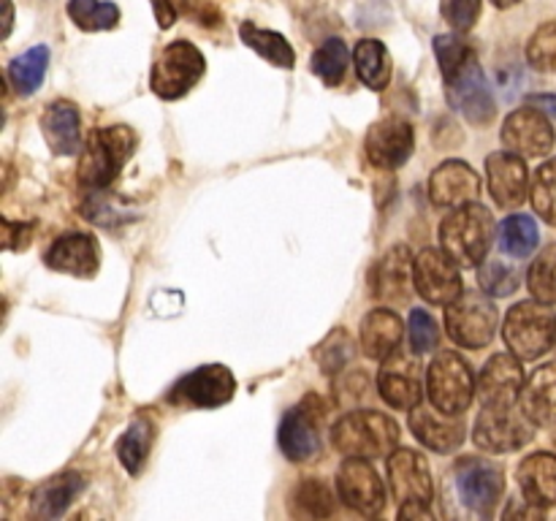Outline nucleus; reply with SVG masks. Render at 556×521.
<instances>
[{
    "instance_id": "c03bdc74",
    "label": "nucleus",
    "mask_w": 556,
    "mask_h": 521,
    "mask_svg": "<svg viewBox=\"0 0 556 521\" xmlns=\"http://www.w3.org/2000/svg\"><path fill=\"white\" fill-rule=\"evenodd\" d=\"M407 336H410L413 351L427 353V351H434V345H438L440 329L427 309L416 307L410 313V329H407Z\"/></svg>"
},
{
    "instance_id": "a18cd8bd",
    "label": "nucleus",
    "mask_w": 556,
    "mask_h": 521,
    "mask_svg": "<svg viewBox=\"0 0 556 521\" xmlns=\"http://www.w3.org/2000/svg\"><path fill=\"white\" fill-rule=\"evenodd\" d=\"M440 14L456 33H467L481 16V0H440Z\"/></svg>"
},
{
    "instance_id": "9b49d317",
    "label": "nucleus",
    "mask_w": 556,
    "mask_h": 521,
    "mask_svg": "<svg viewBox=\"0 0 556 521\" xmlns=\"http://www.w3.org/2000/svg\"><path fill=\"white\" fill-rule=\"evenodd\" d=\"M413 266H416V260L405 244L391 247L369 271V288H372L375 302L394 304V307L410 304L413 288H416Z\"/></svg>"
},
{
    "instance_id": "b1692460",
    "label": "nucleus",
    "mask_w": 556,
    "mask_h": 521,
    "mask_svg": "<svg viewBox=\"0 0 556 521\" xmlns=\"http://www.w3.org/2000/svg\"><path fill=\"white\" fill-rule=\"evenodd\" d=\"M438 412L416 407V412H410V429L418 443L427 445L429 450L451 454L465 443V423H462V418L445 416V412L438 416Z\"/></svg>"
},
{
    "instance_id": "423d86ee",
    "label": "nucleus",
    "mask_w": 556,
    "mask_h": 521,
    "mask_svg": "<svg viewBox=\"0 0 556 521\" xmlns=\"http://www.w3.org/2000/svg\"><path fill=\"white\" fill-rule=\"evenodd\" d=\"M206 60L201 49H195L190 41H174L157 54L155 65H152L150 85L152 92L163 101H177V98L188 96L199 79L204 76Z\"/></svg>"
},
{
    "instance_id": "603ef678",
    "label": "nucleus",
    "mask_w": 556,
    "mask_h": 521,
    "mask_svg": "<svg viewBox=\"0 0 556 521\" xmlns=\"http://www.w3.org/2000/svg\"><path fill=\"white\" fill-rule=\"evenodd\" d=\"M554 445H556V434H554Z\"/></svg>"
},
{
    "instance_id": "6e6552de",
    "label": "nucleus",
    "mask_w": 556,
    "mask_h": 521,
    "mask_svg": "<svg viewBox=\"0 0 556 521\" xmlns=\"http://www.w3.org/2000/svg\"><path fill=\"white\" fill-rule=\"evenodd\" d=\"M454 486L467 510L492 513L505 488L503 467L483 456H465L454 467Z\"/></svg>"
},
{
    "instance_id": "f03ea898",
    "label": "nucleus",
    "mask_w": 556,
    "mask_h": 521,
    "mask_svg": "<svg viewBox=\"0 0 556 521\" xmlns=\"http://www.w3.org/2000/svg\"><path fill=\"white\" fill-rule=\"evenodd\" d=\"M331 443L340 454L358 459H383L400 443V427L378 410H356L342 416L331 429Z\"/></svg>"
},
{
    "instance_id": "a878e982",
    "label": "nucleus",
    "mask_w": 556,
    "mask_h": 521,
    "mask_svg": "<svg viewBox=\"0 0 556 521\" xmlns=\"http://www.w3.org/2000/svg\"><path fill=\"white\" fill-rule=\"evenodd\" d=\"M519 486L525 499L535 508H552L556 505V456L532 454L519 465Z\"/></svg>"
},
{
    "instance_id": "de8ad7c7",
    "label": "nucleus",
    "mask_w": 556,
    "mask_h": 521,
    "mask_svg": "<svg viewBox=\"0 0 556 521\" xmlns=\"http://www.w3.org/2000/svg\"><path fill=\"white\" fill-rule=\"evenodd\" d=\"M30 242V226H22V223L5 220V247L9 250H25Z\"/></svg>"
},
{
    "instance_id": "7c9ffc66",
    "label": "nucleus",
    "mask_w": 556,
    "mask_h": 521,
    "mask_svg": "<svg viewBox=\"0 0 556 521\" xmlns=\"http://www.w3.org/2000/svg\"><path fill=\"white\" fill-rule=\"evenodd\" d=\"M239 36H242V41L248 43L253 52H258L261 58L269 60L277 68H293V63H296V54H293L291 43H288L280 33L264 30V27H255L253 22H244V25L239 27Z\"/></svg>"
},
{
    "instance_id": "9d476101",
    "label": "nucleus",
    "mask_w": 556,
    "mask_h": 521,
    "mask_svg": "<svg viewBox=\"0 0 556 521\" xmlns=\"http://www.w3.org/2000/svg\"><path fill=\"white\" fill-rule=\"evenodd\" d=\"M233 391H237V380L231 369L223 364H206L179 378L168 394V402L185 407H220L231 402Z\"/></svg>"
},
{
    "instance_id": "dca6fc26",
    "label": "nucleus",
    "mask_w": 556,
    "mask_h": 521,
    "mask_svg": "<svg viewBox=\"0 0 556 521\" xmlns=\"http://www.w3.org/2000/svg\"><path fill=\"white\" fill-rule=\"evenodd\" d=\"M503 144L521 157H541L552 152L554 128L541 109L530 106L516 109L503 123Z\"/></svg>"
},
{
    "instance_id": "ddd939ff",
    "label": "nucleus",
    "mask_w": 556,
    "mask_h": 521,
    "mask_svg": "<svg viewBox=\"0 0 556 521\" xmlns=\"http://www.w3.org/2000/svg\"><path fill=\"white\" fill-rule=\"evenodd\" d=\"M416 291L432 304H451L462 296V275L445 250L427 247L416 255Z\"/></svg>"
},
{
    "instance_id": "1a4fd4ad",
    "label": "nucleus",
    "mask_w": 556,
    "mask_h": 521,
    "mask_svg": "<svg viewBox=\"0 0 556 521\" xmlns=\"http://www.w3.org/2000/svg\"><path fill=\"white\" fill-rule=\"evenodd\" d=\"M535 437L532 434V421L527 412H516L514 405H483L481 416L476 421V440L478 448L489 450V454H508V450H519Z\"/></svg>"
},
{
    "instance_id": "f257e3e1",
    "label": "nucleus",
    "mask_w": 556,
    "mask_h": 521,
    "mask_svg": "<svg viewBox=\"0 0 556 521\" xmlns=\"http://www.w3.org/2000/svg\"><path fill=\"white\" fill-rule=\"evenodd\" d=\"M494 233H497V226H494L492 212L478 201H470L465 206H456L445 217L440 226V242L459 266H478L486 258Z\"/></svg>"
},
{
    "instance_id": "a211bd4d",
    "label": "nucleus",
    "mask_w": 556,
    "mask_h": 521,
    "mask_svg": "<svg viewBox=\"0 0 556 521\" xmlns=\"http://www.w3.org/2000/svg\"><path fill=\"white\" fill-rule=\"evenodd\" d=\"M413 147H416L413 125L400 117L375 123L369 128L367 139H364V150H367L369 163L378 168H400L413 155Z\"/></svg>"
},
{
    "instance_id": "09e8293b",
    "label": "nucleus",
    "mask_w": 556,
    "mask_h": 521,
    "mask_svg": "<svg viewBox=\"0 0 556 521\" xmlns=\"http://www.w3.org/2000/svg\"><path fill=\"white\" fill-rule=\"evenodd\" d=\"M527 103H530V106H535V109H541L546 117L556 119V96H530V98H527Z\"/></svg>"
},
{
    "instance_id": "393cba45",
    "label": "nucleus",
    "mask_w": 556,
    "mask_h": 521,
    "mask_svg": "<svg viewBox=\"0 0 556 521\" xmlns=\"http://www.w3.org/2000/svg\"><path fill=\"white\" fill-rule=\"evenodd\" d=\"M41 134L54 155H76L81 147L79 109L71 101H54L43 112Z\"/></svg>"
},
{
    "instance_id": "bb28decb",
    "label": "nucleus",
    "mask_w": 556,
    "mask_h": 521,
    "mask_svg": "<svg viewBox=\"0 0 556 521\" xmlns=\"http://www.w3.org/2000/svg\"><path fill=\"white\" fill-rule=\"evenodd\" d=\"M519 402L527 418L538 427L556 423V361L532 372V378L521 389Z\"/></svg>"
},
{
    "instance_id": "c9c22d12",
    "label": "nucleus",
    "mask_w": 556,
    "mask_h": 521,
    "mask_svg": "<svg viewBox=\"0 0 556 521\" xmlns=\"http://www.w3.org/2000/svg\"><path fill=\"white\" fill-rule=\"evenodd\" d=\"M434 54H438L440 74H443L445 85H448L472 58H478L476 49L470 47V41L462 38L459 33H445V36L434 38Z\"/></svg>"
},
{
    "instance_id": "f8f14e48",
    "label": "nucleus",
    "mask_w": 556,
    "mask_h": 521,
    "mask_svg": "<svg viewBox=\"0 0 556 521\" xmlns=\"http://www.w3.org/2000/svg\"><path fill=\"white\" fill-rule=\"evenodd\" d=\"M380 396L389 402L394 410H416L421 405L424 383H421V364L413 353L394 351L383 358V367L378 374Z\"/></svg>"
},
{
    "instance_id": "c756f323",
    "label": "nucleus",
    "mask_w": 556,
    "mask_h": 521,
    "mask_svg": "<svg viewBox=\"0 0 556 521\" xmlns=\"http://www.w3.org/2000/svg\"><path fill=\"white\" fill-rule=\"evenodd\" d=\"M353 63H356V74L369 90H386L391 81V58L389 49L378 38H364L353 49Z\"/></svg>"
},
{
    "instance_id": "e433bc0d",
    "label": "nucleus",
    "mask_w": 556,
    "mask_h": 521,
    "mask_svg": "<svg viewBox=\"0 0 556 521\" xmlns=\"http://www.w3.org/2000/svg\"><path fill=\"white\" fill-rule=\"evenodd\" d=\"M313 71L326 87H340L348 74V43L342 38H329L313 54Z\"/></svg>"
},
{
    "instance_id": "4c0bfd02",
    "label": "nucleus",
    "mask_w": 556,
    "mask_h": 521,
    "mask_svg": "<svg viewBox=\"0 0 556 521\" xmlns=\"http://www.w3.org/2000/svg\"><path fill=\"white\" fill-rule=\"evenodd\" d=\"M293 513L296 516H313V519H324V516L334 513V499H331V488L318 478H307L296 486L291 497Z\"/></svg>"
},
{
    "instance_id": "a19ab883",
    "label": "nucleus",
    "mask_w": 556,
    "mask_h": 521,
    "mask_svg": "<svg viewBox=\"0 0 556 521\" xmlns=\"http://www.w3.org/2000/svg\"><path fill=\"white\" fill-rule=\"evenodd\" d=\"M478 282L489 296H510L519 288V271L505 260H483L478 269Z\"/></svg>"
},
{
    "instance_id": "cd10ccee",
    "label": "nucleus",
    "mask_w": 556,
    "mask_h": 521,
    "mask_svg": "<svg viewBox=\"0 0 556 521\" xmlns=\"http://www.w3.org/2000/svg\"><path fill=\"white\" fill-rule=\"evenodd\" d=\"M402 334H405V326H402L400 315L391 313V309L380 307L364 315L362 347L369 358H378V361L389 358L400 347Z\"/></svg>"
},
{
    "instance_id": "2f4dec72",
    "label": "nucleus",
    "mask_w": 556,
    "mask_h": 521,
    "mask_svg": "<svg viewBox=\"0 0 556 521\" xmlns=\"http://www.w3.org/2000/svg\"><path fill=\"white\" fill-rule=\"evenodd\" d=\"M152 440H155V427H152V421H147V418H136V421L125 429L123 440H119L117 445V456L130 475H139L141 472L147 456H150Z\"/></svg>"
},
{
    "instance_id": "6ab92c4d",
    "label": "nucleus",
    "mask_w": 556,
    "mask_h": 521,
    "mask_svg": "<svg viewBox=\"0 0 556 521\" xmlns=\"http://www.w3.org/2000/svg\"><path fill=\"white\" fill-rule=\"evenodd\" d=\"M43 264L74 277H92L101 264V250L90 233H63L49 244Z\"/></svg>"
},
{
    "instance_id": "0eeeda50",
    "label": "nucleus",
    "mask_w": 556,
    "mask_h": 521,
    "mask_svg": "<svg viewBox=\"0 0 556 521\" xmlns=\"http://www.w3.org/2000/svg\"><path fill=\"white\" fill-rule=\"evenodd\" d=\"M445 326H448V334L456 345L478 351V347H486L497 334L500 313L492 298L478 291H467L448 304Z\"/></svg>"
},
{
    "instance_id": "f3484780",
    "label": "nucleus",
    "mask_w": 556,
    "mask_h": 521,
    "mask_svg": "<svg viewBox=\"0 0 556 521\" xmlns=\"http://www.w3.org/2000/svg\"><path fill=\"white\" fill-rule=\"evenodd\" d=\"M391 492L400 505H429L434 494L427 459L413 448H400L389 459Z\"/></svg>"
},
{
    "instance_id": "7ed1b4c3",
    "label": "nucleus",
    "mask_w": 556,
    "mask_h": 521,
    "mask_svg": "<svg viewBox=\"0 0 556 521\" xmlns=\"http://www.w3.org/2000/svg\"><path fill=\"white\" fill-rule=\"evenodd\" d=\"M136 147L134 130L125 125L96 128L87 136L85 152L79 161V182L87 190H103L117 179L125 163L130 161Z\"/></svg>"
},
{
    "instance_id": "20e7f679",
    "label": "nucleus",
    "mask_w": 556,
    "mask_h": 521,
    "mask_svg": "<svg viewBox=\"0 0 556 521\" xmlns=\"http://www.w3.org/2000/svg\"><path fill=\"white\" fill-rule=\"evenodd\" d=\"M505 345L521 361H535L556 345V315L543 302H521L510 307L503 326Z\"/></svg>"
},
{
    "instance_id": "37998d69",
    "label": "nucleus",
    "mask_w": 556,
    "mask_h": 521,
    "mask_svg": "<svg viewBox=\"0 0 556 521\" xmlns=\"http://www.w3.org/2000/svg\"><path fill=\"white\" fill-rule=\"evenodd\" d=\"M318 364L324 367V372H340L348 361L353 358V342L351 334L345 329H334L324 340V345L315 353Z\"/></svg>"
},
{
    "instance_id": "5701e85b",
    "label": "nucleus",
    "mask_w": 556,
    "mask_h": 521,
    "mask_svg": "<svg viewBox=\"0 0 556 521\" xmlns=\"http://www.w3.org/2000/svg\"><path fill=\"white\" fill-rule=\"evenodd\" d=\"M280 448L291 461H313L320 454V434L307 405L293 407L280 423Z\"/></svg>"
},
{
    "instance_id": "ea45409f",
    "label": "nucleus",
    "mask_w": 556,
    "mask_h": 521,
    "mask_svg": "<svg viewBox=\"0 0 556 521\" xmlns=\"http://www.w3.org/2000/svg\"><path fill=\"white\" fill-rule=\"evenodd\" d=\"M532 206H535L538 215L548 223V226H556V157L548 163H543L541 168L532 177Z\"/></svg>"
},
{
    "instance_id": "4468645a",
    "label": "nucleus",
    "mask_w": 556,
    "mask_h": 521,
    "mask_svg": "<svg viewBox=\"0 0 556 521\" xmlns=\"http://www.w3.org/2000/svg\"><path fill=\"white\" fill-rule=\"evenodd\" d=\"M337 488H340L342 503L362 516H378L386 505L383 483L369 459L348 456L337 472Z\"/></svg>"
},
{
    "instance_id": "f704fd0d",
    "label": "nucleus",
    "mask_w": 556,
    "mask_h": 521,
    "mask_svg": "<svg viewBox=\"0 0 556 521\" xmlns=\"http://www.w3.org/2000/svg\"><path fill=\"white\" fill-rule=\"evenodd\" d=\"M68 16L79 30H112L119 22V9L103 0H68Z\"/></svg>"
},
{
    "instance_id": "aec40b11",
    "label": "nucleus",
    "mask_w": 556,
    "mask_h": 521,
    "mask_svg": "<svg viewBox=\"0 0 556 521\" xmlns=\"http://www.w3.org/2000/svg\"><path fill=\"white\" fill-rule=\"evenodd\" d=\"M519 356H500L489 358L478 378V399L481 405H516L525 389V372H521Z\"/></svg>"
},
{
    "instance_id": "4be33fe9",
    "label": "nucleus",
    "mask_w": 556,
    "mask_h": 521,
    "mask_svg": "<svg viewBox=\"0 0 556 521\" xmlns=\"http://www.w3.org/2000/svg\"><path fill=\"white\" fill-rule=\"evenodd\" d=\"M429 195L438 206H465L481 195V177L462 161H445L429 179Z\"/></svg>"
},
{
    "instance_id": "2eb2a0df",
    "label": "nucleus",
    "mask_w": 556,
    "mask_h": 521,
    "mask_svg": "<svg viewBox=\"0 0 556 521\" xmlns=\"http://www.w3.org/2000/svg\"><path fill=\"white\" fill-rule=\"evenodd\" d=\"M448 101L456 112L465 114L472 125H489L497 114V103H494L492 90L486 85L481 63L472 58L454 79L448 81Z\"/></svg>"
},
{
    "instance_id": "58836bf2",
    "label": "nucleus",
    "mask_w": 556,
    "mask_h": 521,
    "mask_svg": "<svg viewBox=\"0 0 556 521\" xmlns=\"http://www.w3.org/2000/svg\"><path fill=\"white\" fill-rule=\"evenodd\" d=\"M527 285H530L532 296L538 302L554 307L556 304V244H548L530 266V275H527Z\"/></svg>"
},
{
    "instance_id": "c85d7f7f",
    "label": "nucleus",
    "mask_w": 556,
    "mask_h": 521,
    "mask_svg": "<svg viewBox=\"0 0 556 521\" xmlns=\"http://www.w3.org/2000/svg\"><path fill=\"white\" fill-rule=\"evenodd\" d=\"M81 488H85V478H81L79 472L54 475L52 481L38 486L36 494H33V516H36V519H60V516L71 508V503L79 497Z\"/></svg>"
},
{
    "instance_id": "79ce46f5",
    "label": "nucleus",
    "mask_w": 556,
    "mask_h": 521,
    "mask_svg": "<svg viewBox=\"0 0 556 521\" xmlns=\"http://www.w3.org/2000/svg\"><path fill=\"white\" fill-rule=\"evenodd\" d=\"M527 60L543 74H556V22H546L527 43Z\"/></svg>"
},
{
    "instance_id": "3c124183",
    "label": "nucleus",
    "mask_w": 556,
    "mask_h": 521,
    "mask_svg": "<svg viewBox=\"0 0 556 521\" xmlns=\"http://www.w3.org/2000/svg\"><path fill=\"white\" fill-rule=\"evenodd\" d=\"M492 3L497 5V9H510V5L519 3V0H492Z\"/></svg>"
},
{
    "instance_id": "39448f33",
    "label": "nucleus",
    "mask_w": 556,
    "mask_h": 521,
    "mask_svg": "<svg viewBox=\"0 0 556 521\" xmlns=\"http://www.w3.org/2000/svg\"><path fill=\"white\" fill-rule=\"evenodd\" d=\"M427 391L434 410L445 416H462L476 396V378H472L470 364L451 351L438 353L429 364Z\"/></svg>"
},
{
    "instance_id": "412c9836",
    "label": "nucleus",
    "mask_w": 556,
    "mask_h": 521,
    "mask_svg": "<svg viewBox=\"0 0 556 521\" xmlns=\"http://www.w3.org/2000/svg\"><path fill=\"white\" fill-rule=\"evenodd\" d=\"M489 190L503 209H516L527 199V163L516 152H492L486 161Z\"/></svg>"
},
{
    "instance_id": "72a5a7b5",
    "label": "nucleus",
    "mask_w": 556,
    "mask_h": 521,
    "mask_svg": "<svg viewBox=\"0 0 556 521\" xmlns=\"http://www.w3.org/2000/svg\"><path fill=\"white\" fill-rule=\"evenodd\" d=\"M538 223L527 215H510L500 226V247L514 258H527L538 247Z\"/></svg>"
},
{
    "instance_id": "49530a36",
    "label": "nucleus",
    "mask_w": 556,
    "mask_h": 521,
    "mask_svg": "<svg viewBox=\"0 0 556 521\" xmlns=\"http://www.w3.org/2000/svg\"><path fill=\"white\" fill-rule=\"evenodd\" d=\"M152 9H155L157 25L166 30V27H172L182 14L195 16V0H152Z\"/></svg>"
},
{
    "instance_id": "473e14b6",
    "label": "nucleus",
    "mask_w": 556,
    "mask_h": 521,
    "mask_svg": "<svg viewBox=\"0 0 556 521\" xmlns=\"http://www.w3.org/2000/svg\"><path fill=\"white\" fill-rule=\"evenodd\" d=\"M47 65H49V49L43 47H33L27 49L25 54L14 58L9 63V79L11 85L16 87L20 96H33V92L41 87L43 76H47Z\"/></svg>"
},
{
    "instance_id": "8fccbe9b",
    "label": "nucleus",
    "mask_w": 556,
    "mask_h": 521,
    "mask_svg": "<svg viewBox=\"0 0 556 521\" xmlns=\"http://www.w3.org/2000/svg\"><path fill=\"white\" fill-rule=\"evenodd\" d=\"M3 5H5V27H3V36H9L11 20H14V14H11V3H9V0H3Z\"/></svg>"
}]
</instances>
